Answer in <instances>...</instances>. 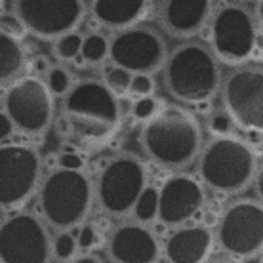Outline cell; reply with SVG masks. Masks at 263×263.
Segmentation results:
<instances>
[{
  "label": "cell",
  "mask_w": 263,
  "mask_h": 263,
  "mask_svg": "<svg viewBox=\"0 0 263 263\" xmlns=\"http://www.w3.org/2000/svg\"><path fill=\"white\" fill-rule=\"evenodd\" d=\"M63 124L88 147L109 143L120 128L119 98L99 80H80L63 96Z\"/></svg>",
  "instance_id": "1"
},
{
  "label": "cell",
  "mask_w": 263,
  "mask_h": 263,
  "mask_svg": "<svg viewBox=\"0 0 263 263\" xmlns=\"http://www.w3.org/2000/svg\"><path fill=\"white\" fill-rule=\"evenodd\" d=\"M141 147L155 164L181 170L193 164L202 149V130L187 109L160 107L151 120L143 122Z\"/></svg>",
  "instance_id": "2"
},
{
  "label": "cell",
  "mask_w": 263,
  "mask_h": 263,
  "mask_svg": "<svg viewBox=\"0 0 263 263\" xmlns=\"http://www.w3.org/2000/svg\"><path fill=\"white\" fill-rule=\"evenodd\" d=\"M39 214L53 231H72L84 223L93 204V185L84 170L58 166L39 183Z\"/></svg>",
  "instance_id": "3"
},
{
  "label": "cell",
  "mask_w": 263,
  "mask_h": 263,
  "mask_svg": "<svg viewBox=\"0 0 263 263\" xmlns=\"http://www.w3.org/2000/svg\"><path fill=\"white\" fill-rule=\"evenodd\" d=\"M164 82L178 101L189 105L208 103L221 86L217 58L202 44H181L166 58Z\"/></svg>",
  "instance_id": "4"
},
{
  "label": "cell",
  "mask_w": 263,
  "mask_h": 263,
  "mask_svg": "<svg viewBox=\"0 0 263 263\" xmlns=\"http://www.w3.org/2000/svg\"><path fill=\"white\" fill-rule=\"evenodd\" d=\"M256 170L254 149L233 134L216 136L198 153V178L202 185L221 195L242 193L254 181Z\"/></svg>",
  "instance_id": "5"
},
{
  "label": "cell",
  "mask_w": 263,
  "mask_h": 263,
  "mask_svg": "<svg viewBox=\"0 0 263 263\" xmlns=\"http://www.w3.org/2000/svg\"><path fill=\"white\" fill-rule=\"evenodd\" d=\"M147 178L143 160L134 155H119L101 168L93 195L105 214L124 217L132 214L136 200L147 187Z\"/></svg>",
  "instance_id": "6"
},
{
  "label": "cell",
  "mask_w": 263,
  "mask_h": 263,
  "mask_svg": "<svg viewBox=\"0 0 263 263\" xmlns=\"http://www.w3.org/2000/svg\"><path fill=\"white\" fill-rule=\"evenodd\" d=\"M217 246L225 256L250 259L263 250V204L242 198L229 204L217 219Z\"/></svg>",
  "instance_id": "7"
},
{
  "label": "cell",
  "mask_w": 263,
  "mask_h": 263,
  "mask_svg": "<svg viewBox=\"0 0 263 263\" xmlns=\"http://www.w3.org/2000/svg\"><path fill=\"white\" fill-rule=\"evenodd\" d=\"M52 235L42 217L13 212L0 221V263H52Z\"/></svg>",
  "instance_id": "8"
},
{
  "label": "cell",
  "mask_w": 263,
  "mask_h": 263,
  "mask_svg": "<svg viewBox=\"0 0 263 263\" xmlns=\"http://www.w3.org/2000/svg\"><path fill=\"white\" fill-rule=\"evenodd\" d=\"M4 112L13 128L27 136H40L53 120V93L39 74H27L8 84Z\"/></svg>",
  "instance_id": "9"
},
{
  "label": "cell",
  "mask_w": 263,
  "mask_h": 263,
  "mask_svg": "<svg viewBox=\"0 0 263 263\" xmlns=\"http://www.w3.org/2000/svg\"><path fill=\"white\" fill-rule=\"evenodd\" d=\"M39 151L25 143H0V210L15 212L40 183Z\"/></svg>",
  "instance_id": "10"
},
{
  "label": "cell",
  "mask_w": 263,
  "mask_h": 263,
  "mask_svg": "<svg viewBox=\"0 0 263 263\" xmlns=\"http://www.w3.org/2000/svg\"><path fill=\"white\" fill-rule=\"evenodd\" d=\"M210 36L214 55L227 65L246 63L257 46L256 21L238 4H225L214 13Z\"/></svg>",
  "instance_id": "11"
},
{
  "label": "cell",
  "mask_w": 263,
  "mask_h": 263,
  "mask_svg": "<svg viewBox=\"0 0 263 263\" xmlns=\"http://www.w3.org/2000/svg\"><path fill=\"white\" fill-rule=\"evenodd\" d=\"M223 109L233 124L248 134H263V69L240 67L225 79Z\"/></svg>",
  "instance_id": "12"
},
{
  "label": "cell",
  "mask_w": 263,
  "mask_h": 263,
  "mask_svg": "<svg viewBox=\"0 0 263 263\" xmlns=\"http://www.w3.org/2000/svg\"><path fill=\"white\" fill-rule=\"evenodd\" d=\"M13 10L27 31L42 40H55L77 31L84 17L82 0H15Z\"/></svg>",
  "instance_id": "13"
},
{
  "label": "cell",
  "mask_w": 263,
  "mask_h": 263,
  "mask_svg": "<svg viewBox=\"0 0 263 263\" xmlns=\"http://www.w3.org/2000/svg\"><path fill=\"white\" fill-rule=\"evenodd\" d=\"M109 58L115 65L124 67L130 72L153 74L164 65L168 55L164 39L157 31L145 27H128L109 42Z\"/></svg>",
  "instance_id": "14"
},
{
  "label": "cell",
  "mask_w": 263,
  "mask_h": 263,
  "mask_svg": "<svg viewBox=\"0 0 263 263\" xmlns=\"http://www.w3.org/2000/svg\"><path fill=\"white\" fill-rule=\"evenodd\" d=\"M206 195L200 179L189 174L170 176L158 189L157 219L164 227H179L189 223L202 210Z\"/></svg>",
  "instance_id": "15"
},
{
  "label": "cell",
  "mask_w": 263,
  "mask_h": 263,
  "mask_svg": "<svg viewBox=\"0 0 263 263\" xmlns=\"http://www.w3.org/2000/svg\"><path fill=\"white\" fill-rule=\"evenodd\" d=\"M107 256L112 263H158L162 246L147 223L126 221L111 231Z\"/></svg>",
  "instance_id": "16"
},
{
  "label": "cell",
  "mask_w": 263,
  "mask_h": 263,
  "mask_svg": "<svg viewBox=\"0 0 263 263\" xmlns=\"http://www.w3.org/2000/svg\"><path fill=\"white\" fill-rule=\"evenodd\" d=\"M216 237L208 225L185 223L174 227L166 237L162 256L168 263H206L214 250Z\"/></svg>",
  "instance_id": "17"
},
{
  "label": "cell",
  "mask_w": 263,
  "mask_h": 263,
  "mask_svg": "<svg viewBox=\"0 0 263 263\" xmlns=\"http://www.w3.org/2000/svg\"><path fill=\"white\" fill-rule=\"evenodd\" d=\"M212 0H164L162 23L174 36L197 34L210 17Z\"/></svg>",
  "instance_id": "18"
},
{
  "label": "cell",
  "mask_w": 263,
  "mask_h": 263,
  "mask_svg": "<svg viewBox=\"0 0 263 263\" xmlns=\"http://www.w3.org/2000/svg\"><path fill=\"white\" fill-rule=\"evenodd\" d=\"M149 0H93V17L109 29H128L143 20Z\"/></svg>",
  "instance_id": "19"
},
{
  "label": "cell",
  "mask_w": 263,
  "mask_h": 263,
  "mask_svg": "<svg viewBox=\"0 0 263 263\" xmlns=\"http://www.w3.org/2000/svg\"><path fill=\"white\" fill-rule=\"evenodd\" d=\"M25 69V48L21 40L0 33V84H12Z\"/></svg>",
  "instance_id": "20"
},
{
  "label": "cell",
  "mask_w": 263,
  "mask_h": 263,
  "mask_svg": "<svg viewBox=\"0 0 263 263\" xmlns=\"http://www.w3.org/2000/svg\"><path fill=\"white\" fill-rule=\"evenodd\" d=\"M80 58L84 63L98 65L109 58V40L99 33H90L82 39V48H80Z\"/></svg>",
  "instance_id": "21"
},
{
  "label": "cell",
  "mask_w": 263,
  "mask_h": 263,
  "mask_svg": "<svg viewBox=\"0 0 263 263\" xmlns=\"http://www.w3.org/2000/svg\"><path fill=\"white\" fill-rule=\"evenodd\" d=\"M132 214L141 223H151V221H155L158 214V189L147 185L143 189V193L139 195V198L136 200V204H134Z\"/></svg>",
  "instance_id": "22"
},
{
  "label": "cell",
  "mask_w": 263,
  "mask_h": 263,
  "mask_svg": "<svg viewBox=\"0 0 263 263\" xmlns=\"http://www.w3.org/2000/svg\"><path fill=\"white\" fill-rule=\"evenodd\" d=\"M132 74H134V72H130L128 69H124V67L111 63V65L105 67V71H103V84H105L117 98L128 96Z\"/></svg>",
  "instance_id": "23"
},
{
  "label": "cell",
  "mask_w": 263,
  "mask_h": 263,
  "mask_svg": "<svg viewBox=\"0 0 263 263\" xmlns=\"http://www.w3.org/2000/svg\"><path fill=\"white\" fill-rule=\"evenodd\" d=\"M79 254L77 235L72 231H58V235L52 237V256L61 263H67L69 259Z\"/></svg>",
  "instance_id": "24"
},
{
  "label": "cell",
  "mask_w": 263,
  "mask_h": 263,
  "mask_svg": "<svg viewBox=\"0 0 263 263\" xmlns=\"http://www.w3.org/2000/svg\"><path fill=\"white\" fill-rule=\"evenodd\" d=\"M82 34L77 33V31H71V33L61 34L60 39H55V44H53V52L58 55V60L61 61H72L74 58L80 55V48H82Z\"/></svg>",
  "instance_id": "25"
},
{
  "label": "cell",
  "mask_w": 263,
  "mask_h": 263,
  "mask_svg": "<svg viewBox=\"0 0 263 263\" xmlns=\"http://www.w3.org/2000/svg\"><path fill=\"white\" fill-rule=\"evenodd\" d=\"M46 84L53 96H65L71 90V74L65 67H50L46 72Z\"/></svg>",
  "instance_id": "26"
},
{
  "label": "cell",
  "mask_w": 263,
  "mask_h": 263,
  "mask_svg": "<svg viewBox=\"0 0 263 263\" xmlns=\"http://www.w3.org/2000/svg\"><path fill=\"white\" fill-rule=\"evenodd\" d=\"M160 111V101L155 96H145V98H136L132 105V117L138 122H147L151 120L157 112Z\"/></svg>",
  "instance_id": "27"
},
{
  "label": "cell",
  "mask_w": 263,
  "mask_h": 263,
  "mask_svg": "<svg viewBox=\"0 0 263 263\" xmlns=\"http://www.w3.org/2000/svg\"><path fill=\"white\" fill-rule=\"evenodd\" d=\"M77 244L79 250L82 252H92L101 244V231L92 223H82L79 225V235H77Z\"/></svg>",
  "instance_id": "28"
},
{
  "label": "cell",
  "mask_w": 263,
  "mask_h": 263,
  "mask_svg": "<svg viewBox=\"0 0 263 263\" xmlns=\"http://www.w3.org/2000/svg\"><path fill=\"white\" fill-rule=\"evenodd\" d=\"M0 33L8 34L12 39L23 40L29 34V31L21 17H17V13H2L0 15Z\"/></svg>",
  "instance_id": "29"
},
{
  "label": "cell",
  "mask_w": 263,
  "mask_h": 263,
  "mask_svg": "<svg viewBox=\"0 0 263 263\" xmlns=\"http://www.w3.org/2000/svg\"><path fill=\"white\" fill-rule=\"evenodd\" d=\"M155 92V80L149 72H134L130 80V90L128 96L132 98H145V96H153Z\"/></svg>",
  "instance_id": "30"
},
{
  "label": "cell",
  "mask_w": 263,
  "mask_h": 263,
  "mask_svg": "<svg viewBox=\"0 0 263 263\" xmlns=\"http://www.w3.org/2000/svg\"><path fill=\"white\" fill-rule=\"evenodd\" d=\"M233 120L231 117L227 115L225 111H219V112H214L208 120V128L214 136H229L231 130H233Z\"/></svg>",
  "instance_id": "31"
},
{
  "label": "cell",
  "mask_w": 263,
  "mask_h": 263,
  "mask_svg": "<svg viewBox=\"0 0 263 263\" xmlns=\"http://www.w3.org/2000/svg\"><path fill=\"white\" fill-rule=\"evenodd\" d=\"M60 166L69 170H84V160L77 153H63L60 157Z\"/></svg>",
  "instance_id": "32"
},
{
  "label": "cell",
  "mask_w": 263,
  "mask_h": 263,
  "mask_svg": "<svg viewBox=\"0 0 263 263\" xmlns=\"http://www.w3.org/2000/svg\"><path fill=\"white\" fill-rule=\"evenodd\" d=\"M13 130L15 128H13V122L10 120V117L4 111H0V143L10 138L13 134Z\"/></svg>",
  "instance_id": "33"
},
{
  "label": "cell",
  "mask_w": 263,
  "mask_h": 263,
  "mask_svg": "<svg viewBox=\"0 0 263 263\" xmlns=\"http://www.w3.org/2000/svg\"><path fill=\"white\" fill-rule=\"evenodd\" d=\"M67 263H103V261L93 252H82V254H77V256L72 257V259H69Z\"/></svg>",
  "instance_id": "34"
},
{
  "label": "cell",
  "mask_w": 263,
  "mask_h": 263,
  "mask_svg": "<svg viewBox=\"0 0 263 263\" xmlns=\"http://www.w3.org/2000/svg\"><path fill=\"white\" fill-rule=\"evenodd\" d=\"M254 187H256V195H257V200L263 204V164L259 166L256 170V176H254Z\"/></svg>",
  "instance_id": "35"
},
{
  "label": "cell",
  "mask_w": 263,
  "mask_h": 263,
  "mask_svg": "<svg viewBox=\"0 0 263 263\" xmlns=\"http://www.w3.org/2000/svg\"><path fill=\"white\" fill-rule=\"evenodd\" d=\"M33 67L39 72H48V69H50V63H48L46 58H36V60H34V63H33Z\"/></svg>",
  "instance_id": "36"
},
{
  "label": "cell",
  "mask_w": 263,
  "mask_h": 263,
  "mask_svg": "<svg viewBox=\"0 0 263 263\" xmlns=\"http://www.w3.org/2000/svg\"><path fill=\"white\" fill-rule=\"evenodd\" d=\"M206 263H242L240 259H235V257L223 256V257H216V259H208Z\"/></svg>",
  "instance_id": "37"
},
{
  "label": "cell",
  "mask_w": 263,
  "mask_h": 263,
  "mask_svg": "<svg viewBox=\"0 0 263 263\" xmlns=\"http://www.w3.org/2000/svg\"><path fill=\"white\" fill-rule=\"evenodd\" d=\"M257 15L263 20V0H259V2H257Z\"/></svg>",
  "instance_id": "38"
},
{
  "label": "cell",
  "mask_w": 263,
  "mask_h": 263,
  "mask_svg": "<svg viewBox=\"0 0 263 263\" xmlns=\"http://www.w3.org/2000/svg\"><path fill=\"white\" fill-rule=\"evenodd\" d=\"M4 4H6V0H0V15H2V10H4Z\"/></svg>",
  "instance_id": "39"
},
{
  "label": "cell",
  "mask_w": 263,
  "mask_h": 263,
  "mask_svg": "<svg viewBox=\"0 0 263 263\" xmlns=\"http://www.w3.org/2000/svg\"><path fill=\"white\" fill-rule=\"evenodd\" d=\"M259 263H263V250H261V259H259Z\"/></svg>",
  "instance_id": "40"
}]
</instances>
